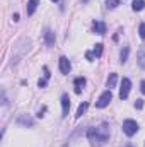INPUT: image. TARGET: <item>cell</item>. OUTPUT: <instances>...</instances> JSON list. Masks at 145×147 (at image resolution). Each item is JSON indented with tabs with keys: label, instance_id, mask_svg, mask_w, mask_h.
<instances>
[{
	"label": "cell",
	"instance_id": "1",
	"mask_svg": "<svg viewBox=\"0 0 145 147\" xmlns=\"http://www.w3.org/2000/svg\"><path fill=\"white\" fill-rule=\"evenodd\" d=\"M87 139L92 147H101L108 142L109 139V125L108 123H101L99 127H92L87 130Z\"/></svg>",
	"mask_w": 145,
	"mask_h": 147
},
{
	"label": "cell",
	"instance_id": "2",
	"mask_svg": "<svg viewBox=\"0 0 145 147\" xmlns=\"http://www.w3.org/2000/svg\"><path fill=\"white\" fill-rule=\"evenodd\" d=\"M123 132L128 135V137H133L137 132H138V123L135 120H125L123 121Z\"/></svg>",
	"mask_w": 145,
	"mask_h": 147
},
{
	"label": "cell",
	"instance_id": "3",
	"mask_svg": "<svg viewBox=\"0 0 145 147\" xmlns=\"http://www.w3.org/2000/svg\"><path fill=\"white\" fill-rule=\"evenodd\" d=\"M111 99H113V92H111V89H108V91H104V92L99 96L96 106H97V108H106L109 103H111Z\"/></svg>",
	"mask_w": 145,
	"mask_h": 147
},
{
	"label": "cell",
	"instance_id": "4",
	"mask_svg": "<svg viewBox=\"0 0 145 147\" xmlns=\"http://www.w3.org/2000/svg\"><path fill=\"white\" fill-rule=\"evenodd\" d=\"M130 89H132V80L125 77V79L121 80V87H119V98H121V99H126V98H128V94H130Z\"/></svg>",
	"mask_w": 145,
	"mask_h": 147
},
{
	"label": "cell",
	"instance_id": "5",
	"mask_svg": "<svg viewBox=\"0 0 145 147\" xmlns=\"http://www.w3.org/2000/svg\"><path fill=\"white\" fill-rule=\"evenodd\" d=\"M58 67H60V72L63 74V75H67V74H70V70H72V65H70V60H68L67 57H60V60H58Z\"/></svg>",
	"mask_w": 145,
	"mask_h": 147
},
{
	"label": "cell",
	"instance_id": "6",
	"mask_svg": "<svg viewBox=\"0 0 145 147\" xmlns=\"http://www.w3.org/2000/svg\"><path fill=\"white\" fill-rule=\"evenodd\" d=\"M43 38H44L46 46H53V45H55V33H53L50 28H46V29L43 31Z\"/></svg>",
	"mask_w": 145,
	"mask_h": 147
},
{
	"label": "cell",
	"instance_id": "7",
	"mask_svg": "<svg viewBox=\"0 0 145 147\" xmlns=\"http://www.w3.org/2000/svg\"><path fill=\"white\" fill-rule=\"evenodd\" d=\"M68 110H70V98H68V94H62V116L65 118L67 115H68Z\"/></svg>",
	"mask_w": 145,
	"mask_h": 147
},
{
	"label": "cell",
	"instance_id": "8",
	"mask_svg": "<svg viewBox=\"0 0 145 147\" xmlns=\"http://www.w3.org/2000/svg\"><path fill=\"white\" fill-rule=\"evenodd\" d=\"M92 29H94L96 34H104L106 33V24L103 21H94L92 22Z\"/></svg>",
	"mask_w": 145,
	"mask_h": 147
},
{
	"label": "cell",
	"instance_id": "9",
	"mask_svg": "<svg viewBox=\"0 0 145 147\" xmlns=\"http://www.w3.org/2000/svg\"><path fill=\"white\" fill-rule=\"evenodd\" d=\"M17 123H19V125H24V127H33V125H34V120H33L29 115H21V116L17 118Z\"/></svg>",
	"mask_w": 145,
	"mask_h": 147
},
{
	"label": "cell",
	"instance_id": "10",
	"mask_svg": "<svg viewBox=\"0 0 145 147\" xmlns=\"http://www.w3.org/2000/svg\"><path fill=\"white\" fill-rule=\"evenodd\" d=\"M38 5H39V0H29V2H28V5H26V12H28V16H33V14L36 12Z\"/></svg>",
	"mask_w": 145,
	"mask_h": 147
},
{
	"label": "cell",
	"instance_id": "11",
	"mask_svg": "<svg viewBox=\"0 0 145 147\" xmlns=\"http://www.w3.org/2000/svg\"><path fill=\"white\" fill-rule=\"evenodd\" d=\"M73 86H75V92L80 94L82 89H84V86H85V79H84V77H77V79L73 80Z\"/></svg>",
	"mask_w": 145,
	"mask_h": 147
},
{
	"label": "cell",
	"instance_id": "12",
	"mask_svg": "<svg viewBox=\"0 0 145 147\" xmlns=\"http://www.w3.org/2000/svg\"><path fill=\"white\" fill-rule=\"evenodd\" d=\"M137 62H138L140 69H144L145 70V46L144 48H140V51L137 53Z\"/></svg>",
	"mask_w": 145,
	"mask_h": 147
},
{
	"label": "cell",
	"instance_id": "13",
	"mask_svg": "<svg viewBox=\"0 0 145 147\" xmlns=\"http://www.w3.org/2000/svg\"><path fill=\"white\" fill-rule=\"evenodd\" d=\"M132 9H133L135 12H140V10H144V9H145V2H144V0H133V3H132Z\"/></svg>",
	"mask_w": 145,
	"mask_h": 147
},
{
	"label": "cell",
	"instance_id": "14",
	"mask_svg": "<svg viewBox=\"0 0 145 147\" xmlns=\"http://www.w3.org/2000/svg\"><path fill=\"white\" fill-rule=\"evenodd\" d=\"M128 55H130V48H128V46H123V50L119 51V62L125 63V62L128 60Z\"/></svg>",
	"mask_w": 145,
	"mask_h": 147
},
{
	"label": "cell",
	"instance_id": "15",
	"mask_svg": "<svg viewBox=\"0 0 145 147\" xmlns=\"http://www.w3.org/2000/svg\"><path fill=\"white\" fill-rule=\"evenodd\" d=\"M116 82H118V74L111 72V74H109V77H108V87H109V89H111V87H114V86H116Z\"/></svg>",
	"mask_w": 145,
	"mask_h": 147
},
{
	"label": "cell",
	"instance_id": "16",
	"mask_svg": "<svg viewBox=\"0 0 145 147\" xmlns=\"http://www.w3.org/2000/svg\"><path fill=\"white\" fill-rule=\"evenodd\" d=\"M87 108H89V103H82V105L79 106V110H77V115H75V116H77V118H80V116L87 111Z\"/></svg>",
	"mask_w": 145,
	"mask_h": 147
},
{
	"label": "cell",
	"instance_id": "17",
	"mask_svg": "<svg viewBox=\"0 0 145 147\" xmlns=\"http://www.w3.org/2000/svg\"><path fill=\"white\" fill-rule=\"evenodd\" d=\"M101 55H103V45H101V43H97V45L94 46V57H97V58H99Z\"/></svg>",
	"mask_w": 145,
	"mask_h": 147
},
{
	"label": "cell",
	"instance_id": "18",
	"mask_svg": "<svg viewBox=\"0 0 145 147\" xmlns=\"http://www.w3.org/2000/svg\"><path fill=\"white\" fill-rule=\"evenodd\" d=\"M119 5V0H106V7L108 9H116Z\"/></svg>",
	"mask_w": 145,
	"mask_h": 147
},
{
	"label": "cell",
	"instance_id": "19",
	"mask_svg": "<svg viewBox=\"0 0 145 147\" xmlns=\"http://www.w3.org/2000/svg\"><path fill=\"white\" fill-rule=\"evenodd\" d=\"M138 33H140V38H142V39H145V22H142V24H140Z\"/></svg>",
	"mask_w": 145,
	"mask_h": 147
},
{
	"label": "cell",
	"instance_id": "20",
	"mask_svg": "<svg viewBox=\"0 0 145 147\" xmlns=\"http://www.w3.org/2000/svg\"><path fill=\"white\" fill-rule=\"evenodd\" d=\"M135 108H137V110H142V108H144V99H137V101H135Z\"/></svg>",
	"mask_w": 145,
	"mask_h": 147
},
{
	"label": "cell",
	"instance_id": "21",
	"mask_svg": "<svg viewBox=\"0 0 145 147\" xmlns=\"http://www.w3.org/2000/svg\"><path fill=\"white\" fill-rule=\"evenodd\" d=\"M43 70H44V79H46V80H48V79H50V75H51V74H50V70H48V67H44V69H43Z\"/></svg>",
	"mask_w": 145,
	"mask_h": 147
},
{
	"label": "cell",
	"instance_id": "22",
	"mask_svg": "<svg viewBox=\"0 0 145 147\" xmlns=\"http://www.w3.org/2000/svg\"><path fill=\"white\" fill-rule=\"evenodd\" d=\"M92 57H94V53H91V51H87V53H85V58H87L89 62H92Z\"/></svg>",
	"mask_w": 145,
	"mask_h": 147
},
{
	"label": "cell",
	"instance_id": "23",
	"mask_svg": "<svg viewBox=\"0 0 145 147\" xmlns=\"http://www.w3.org/2000/svg\"><path fill=\"white\" fill-rule=\"evenodd\" d=\"M38 86H39V87H44V86H46V79H43V80L39 79V82H38Z\"/></svg>",
	"mask_w": 145,
	"mask_h": 147
},
{
	"label": "cell",
	"instance_id": "24",
	"mask_svg": "<svg viewBox=\"0 0 145 147\" xmlns=\"http://www.w3.org/2000/svg\"><path fill=\"white\" fill-rule=\"evenodd\" d=\"M140 91H142V94H145V80L140 82Z\"/></svg>",
	"mask_w": 145,
	"mask_h": 147
},
{
	"label": "cell",
	"instance_id": "25",
	"mask_svg": "<svg viewBox=\"0 0 145 147\" xmlns=\"http://www.w3.org/2000/svg\"><path fill=\"white\" fill-rule=\"evenodd\" d=\"M12 19H14V22H17V21H19V14H14Z\"/></svg>",
	"mask_w": 145,
	"mask_h": 147
},
{
	"label": "cell",
	"instance_id": "26",
	"mask_svg": "<svg viewBox=\"0 0 145 147\" xmlns=\"http://www.w3.org/2000/svg\"><path fill=\"white\" fill-rule=\"evenodd\" d=\"M51 2H58V0H51Z\"/></svg>",
	"mask_w": 145,
	"mask_h": 147
},
{
	"label": "cell",
	"instance_id": "27",
	"mask_svg": "<svg viewBox=\"0 0 145 147\" xmlns=\"http://www.w3.org/2000/svg\"><path fill=\"white\" fill-rule=\"evenodd\" d=\"M128 147H133V146H128Z\"/></svg>",
	"mask_w": 145,
	"mask_h": 147
}]
</instances>
